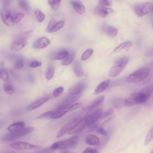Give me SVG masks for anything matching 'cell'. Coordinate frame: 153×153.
<instances>
[{
    "mask_svg": "<svg viewBox=\"0 0 153 153\" xmlns=\"http://www.w3.org/2000/svg\"><path fill=\"white\" fill-rule=\"evenodd\" d=\"M93 53V50L92 49H89L86 50L82 54L81 58L83 61L88 59Z\"/></svg>",
    "mask_w": 153,
    "mask_h": 153,
    "instance_id": "obj_35",
    "label": "cell"
},
{
    "mask_svg": "<svg viewBox=\"0 0 153 153\" xmlns=\"http://www.w3.org/2000/svg\"><path fill=\"white\" fill-rule=\"evenodd\" d=\"M31 31L26 32L17 36L12 42L10 49L14 51H17L25 47L27 44V36Z\"/></svg>",
    "mask_w": 153,
    "mask_h": 153,
    "instance_id": "obj_4",
    "label": "cell"
},
{
    "mask_svg": "<svg viewBox=\"0 0 153 153\" xmlns=\"http://www.w3.org/2000/svg\"><path fill=\"white\" fill-rule=\"evenodd\" d=\"M50 44L49 40L46 37H42L36 40L33 43V47L36 49L44 48Z\"/></svg>",
    "mask_w": 153,
    "mask_h": 153,
    "instance_id": "obj_14",
    "label": "cell"
},
{
    "mask_svg": "<svg viewBox=\"0 0 153 153\" xmlns=\"http://www.w3.org/2000/svg\"><path fill=\"white\" fill-rule=\"evenodd\" d=\"M128 61L129 58L127 56L122 57L118 59L110 69L109 72V76L114 77L119 75L125 67Z\"/></svg>",
    "mask_w": 153,
    "mask_h": 153,
    "instance_id": "obj_5",
    "label": "cell"
},
{
    "mask_svg": "<svg viewBox=\"0 0 153 153\" xmlns=\"http://www.w3.org/2000/svg\"><path fill=\"white\" fill-rule=\"evenodd\" d=\"M114 112V110L112 108H110L108 109L104 112L102 113L100 116L99 120H102L109 116L111 115Z\"/></svg>",
    "mask_w": 153,
    "mask_h": 153,
    "instance_id": "obj_34",
    "label": "cell"
},
{
    "mask_svg": "<svg viewBox=\"0 0 153 153\" xmlns=\"http://www.w3.org/2000/svg\"><path fill=\"white\" fill-rule=\"evenodd\" d=\"M34 130V128L30 126L25 127L21 130L17 132H10L6 134L3 138V140L5 141L13 140L24 136L32 132Z\"/></svg>",
    "mask_w": 153,
    "mask_h": 153,
    "instance_id": "obj_7",
    "label": "cell"
},
{
    "mask_svg": "<svg viewBox=\"0 0 153 153\" xmlns=\"http://www.w3.org/2000/svg\"><path fill=\"white\" fill-rule=\"evenodd\" d=\"M85 142L87 144L91 146H98L100 143L99 139L93 134L88 135L85 138Z\"/></svg>",
    "mask_w": 153,
    "mask_h": 153,
    "instance_id": "obj_22",
    "label": "cell"
},
{
    "mask_svg": "<svg viewBox=\"0 0 153 153\" xmlns=\"http://www.w3.org/2000/svg\"><path fill=\"white\" fill-rule=\"evenodd\" d=\"M103 108L99 107L86 113L83 118L86 125H90L95 123L98 120L102 113Z\"/></svg>",
    "mask_w": 153,
    "mask_h": 153,
    "instance_id": "obj_6",
    "label": "cell"
},
{
    "mask_svg": "<svg viewBox=\"0 0 153 153\" xmlns=\"http://www.w3.org/2000/svg\"><path fill=\"white\" fill-rule=\"evenodd\" d=\"M53 111H47L42 114L41 115L37 117L36 118V119H39L47 117H50L51 115L53 113Z\"/></svg>",
    "mask_w": 153,
    "mask_h": 153,
    "instance_id": "obj_43",
    "label": "cell"
},
{
    "mask_svg": "<svg viewBox=\"0 0 153 153\" xmlns=\"http://www.w3.org/2000/svg\"><path fill=\"white\" fill-rule=\"evenodd\" d=\"M61 1L59 0H48V2L51 8L54 10H56L59 7Z\"/></svg>",
    "mask_w": 153,
    "mask_h": 153,
    "instance_id": "obj_36",
    "label": "cell"
},
{
    "mask_svg": "<svg viewBox=\"0 0 153 153\" xmlns=\"http://www.w3.org/2000/svg\"><path fill=\"white\" fill-rule=\"evenodd\" d=\"M153 91V86L152 85H149L144 88L141 91L145 93H151Z\"/></svg>",
    "mask_w": 153,
    "mask_h": 153,
    "instance_id": "obj_45",
    "label": "cell"
},
{
    "mask_svg": "<svg viewBox=\"0 0 153 153\" xmlns=\"http://www.w3.org/2000/svg\"><path fill=\"white\" fill-rule=\"evenodd\" d=\"M69 53V52L66 50L60 51L56 54L55 58L58 60L64 59L68 56Z\"/></svg>",
    "mask_w": 153,
    "mask_h": 153,
    "instance_id": "obj_28",
    "label": "cell"
},
{
    "mask_svg": "<svg viewBox=\"0 0 153 153\" xmlns=\"http://www.w3.org/2000/svg\"><path fill=\"white\" fill-rule=\"evenodd\" d=\"M81 118H76L73 119L62 127L58 131L57 137H60L64 135L72 129L82 119Z\"/></svg>",
    "mask_w": 153,
    "mask_h": 153,
    "instance_id": "obj_10",
    "label": "cell"
},
{
    "mask_svg": "<svg viewBox=\"0 0 153 153\" xmlns=\"http://www.w3.org/2000/svg\"><path fill=\"white\" fill-rule=\"evenodd\" d=\"M101 29L104 33L111 37L115 36L117 33L118 30L116 28L108 25H102Z\"/></svg>",
    "mask_w": 153,
    "mask_h": 153,
    "instance_id": "obj_17",
    "label": "cell"
},
{
    "mask_svg": "<svg viewBox=\"0 0 153 153\" xmlns=\"http://www.w3.org/2000/svg\"><path fill=\"white\" fill-rule=\"evenodd\" d=\"M153 139V126L147 133L144 142V145H148Z\"/></svg>",
    "mask_w": 153,
    "mask_h": 153,
    "instance_id": "obj_31",
    "label": "cell"
},
{
    "mask_svg": "<svg viewBox=\"0 0 153 153\" xmlns=\"http://www.w3.org/2000/svg\"><path fill=\"white\" fill-rule=\"evenodd\" d=\"M75 56V53L72 51L70 52L68 56L62 62L63 65H68L70 64L73 60Z\"/></svg>",
    "mask_w": 153,
    "mask_h": 153,
    "instance_id": "obj_26",
    "label": "cell"
},
{
    "mask_svg": "<svg viewBox=\"0 0 153 153\" xmlns=\"http://www.w3.org/2000/svg\"><path fill=\"white\" fill-rule=\"evenodd\" d=\"M64 24V22L63 21H61L56 22L54 26L52 29V30L51 33L56 32L63 26Z\"/></svg>",
    "mask_w": 153,
    "mask_h": 153,
    "instance_id": "obj_38",
    "label": "cell"
},
{
    "mask_svg": "<svg viewBox=\"0 0 153 153\" xmlns=\"http://www.w3.org/2000/svg\"><path fill=\"white\" fill-rule=\"evenodd\" d=\"M56 22L53 19H52L50 22L46 29V31L48 33H51L55 24Z\"/></svg>",
    "mask_w": 153,
    "mask_h": 153,
    "instance_id": "obj_42",
    "label": "cell"
},
{
    "mask_svg": "<svg viewBox=\"0 0 153 153\" xmlns=\"http://www.w3.org/2000/svg\"><path fill=\"white\" fill-rule=\"evenodd\" d=\"M86 125V124L84 121L83 118H82L68 133L69 135L78 134L84 128Z\"/></svg>",
    "mask_w": 153,
    "mask_h": 153,
    "instance_id": "obj_19",
    "label": "cell"
},
{
    "mask_svg": "<svg viewBox=\"0 0 153 153\" xmlns=\"http://www.w3.org/2000/svg\"><path fill=\"white\" fill-rule=\"evenodd\" d=\"M132 45V42L129 41L123 42L116 48L113 50L112 53H116L119 52L123 49L127 50Z\"/></svg>",
    "mask_w": 153,
    "mask_h": 153,
    "instance_id": "obj_24",
    "label": "cell"
},
{
    "mask_svg": "<svg viewBox=\"0 0 153 153\" xmlns=\"http://www.w3.org/2000/svg\"><path fill=\"white\" fill-rule=\"evenodd\" d=\"M73 69L75 74L77 76H81L83 74V72L81 64L79 62H75L74 64Z\"/></svg>",
    "mask_w": 153,
    "mask_h": 153,
    "instance_id": "obj_25",
    "label": "cell"
},
{
    "mask_svg": "<svg viewBox=\"0 0 153 153\" xmlns=\"http://www.w3.org/2000/svg\"></svg>",
    "mask_w": 153,
    "mask_h": 153,
    "instance_id": "obj_56",
    "label": "cell"
},
{
    "mask_svg": "<svg viewBox=\"0 0 153 153\" xmlns=\"http://www.w3.org/2000/svg\"><path fill=\"white\" fill-rule=\"evenodd\" d=\"M112 119V117H109L104 122V123H102V125H103L108 123Z\"/></svg>",
    "mask_w": 153,
    "mask_h": 153,
    "instance_id": "obj_51",
    "label": "cell"
},
{
    "mask_svg": "<svg viewBox=\"0 0 153 153\" xmlns=\"http://www.w3.org/2000/svg\"><path fill=\"white\" fill-rule=\"evenodd\" d=\"M0 16L2 21L8 27H12L14 24L13 17L11 15L9 10L5 8L1 10Z\"/></svg>",
    "mask_w": 153,
    "mask_h": 153,
    "instance_id": "obj_12",
    "label": "cell"
},
{
    "mask_svg": "<svg viewBox=\"0 0 153 153\" xmlns=\"http://www.w3.org/2000/svg\"><path fill=\"white\" fill-rule=\"evenodd\" d=\"M70 3L75 10L80 15L83 14L85 12V8L82 3L79 1L72 0Z\"/></svg>",
    "mask_w": 153,
    "mask_h": 153,
    "instance_id": "obj_20",
    "label": "cell"
},
{
    "mask_svg": "<svg viewBox=\"0 0 153 153\" xmlns=\"http://www.w3.org/2000/svg\"><path fill=\"white\" fill-rule=\"evenodd\" d=\"M25 124L23 121H19L10 125L7 130L10 132L14 133L19 131L25 127Z\"/></svg>",
    "mask_w": 153,
    "mask_h": 153,
    "instance_id": "obj_21",
    "label": "cell"
},
{
    "mask_svg": "<svg viewBox=\"0 0 153 153\" xmlns=\"http://www.w3.org/2000/svg\"><path fill=\"white\" fill-rule=\"evenodd\" d=\"M70 105L61 103L56 110L53 111L50 118L52 119L59 118L68 112L71 111Z\"/></svg>",
    "mask_w": 153,
    "mask_h": 153,
    "instance_id": "obj_11",
    "label": "cell"
},
{
    "mask_svg": "<svg viewBox=\"0 0 153 153\" xmlns=\"http://www.w3.org/2000/svg\"><path fill=\"white\" fill-rule=\"evenodd\" d=\"M49 99V97H45L38 100L28 105L27 109L31 110L36 109L45 103Z\"/></svg>",
    "mask_w": 153,
    "mask_h": 153,
    "instance_id": "obj_18",
    "label": "cell"
},
{
    "mask_svg": "<svg viewBox=\"0 0 153 153\" xmlns=\"http://www.w3.org/2000/svg\"><path fill=\"white\" fill-rule=\"evenodd\" d=\"M85 88V85L82 82H79L71 87L69 90V94H80Z\"/></svg>",
    "mask_w": 153,
    "mask_h": 153,
    "instance_id": "obj_15",
    "label": "cell"
},
{
    "mask_svg": "<svg viewBox=\"0 0 153 153\" xmlns=\"http://www.w3.org/2000/svg\"><path fill=\"white\" fill-rule=\"evenodd\" d=\"M96 130L98 133L103 135L106 136L107 135L106 131L102 127H97Z\"/></svg>",
    "mask_w": 153,
    "mask_h": 153,
    "instance_id": "obj_47",
    "label": "cell"
},
{
    "mask_svg": "<svg viewBox=\"0 0 153 153\" xmlns=\"http://www.w3.org/2000/svg\"><path fill=\"white\" fill-rule=\"evenodd\" d=\"M151 11L153 13V4H152L151 5Z\"/></svg>",
    "mask_w": 153,
    "mask_h": 153,
    "instance_id": "obj_53",
    "label": "cell"
},
{
    "mask_svg": "<svg viewBox=\"0 0 153 153\" xmlns=\"http://www.w3.org/2000/svg\"><path fill=\"white\" fill-rule=\"evenodd\" d=\"M55 72V68L54 66L52 65H50L45 73V76L46 79L49 80L53 77Z\"/></svg>",
    "mask_w": 153,
    "mask_h": 153,
    "instance_id": "obj_27",
    "label": "cell"
},
{
    "mask_svg": "<svg viewBox=\"0 0 153 153\" xmlns=\"http://www.w3.org/2000/svg\"><path fill=\"white\" fill-rule=\"evenodd\" d=\"M145 54L146 56H153V46L146 50Z\"/></svg>",
    "mask_w": 153,
    "mask_h": 153,
    "instance_id": "obj_48",
    "label": "cell"
},
{
    "mask_svg": "<svg viewBox=\"0 0 153 153\" xmlns=\"http://www.w3.org/2000/svg\"><path fill=\"white\" fill-rule=\"evenodd\" d=\"M60 153H69L67 150L65 149H62L60 152Z\"/></svg>",
    "mask_w": 153,
    "mask_h": 153,
    "instance_id": "obj_52",
    "label": "cell"
},
{
    "mask_svg": "<svg viewBox=\"0 0 153 153\" xmlns=\"http://www.w3.org/2000/svg\"><path fill=\"white\" fill-rule=\"evenodd\" d=\"M42 65V63L38 61H33L31 62L29 64V66L31 68H35L40 66Z\"/></svg>",
    "mask_w": 153,
    "mask_h": 153,
    "instance_id": "obj_44",
    "label": "cell"
},
{
    "mask_svg": "<svg viewBox=\"0 0 153 153\" xmlns=\"http://www.w3.org/2000/svg\"><path fill=\"white\" fill-rule=\"evenodd\" d=\"M110 82L109 79H107L101 82L95 89L94 94H97L104 91L108 86Z\"/></svg>",
    "mask_w": 153,
    "mask_h": 153,
    "instance_id": "obj_23",
    "label": "cell"
},
{
    "mask_svg": "<svg viewBox=\"0 0 153 153\" xmlns=\"http://www.w3.org/2000/svg\"><path fill=\"white\" fill-rule=\"evenodd\" d=\"M79 137L75 136L54 143L50 147L53 150L65 149L68 148H75L78 142Z\"/></svg>",
    "mask_w": 153,
    "mask_h": 153,
    "instance_id": "obj_2",
    "label": "cell"
},
{
    "mask_svg": "<svg viewBox=\"0 0 153 153\" xmlns=\"http://www.w3.org/2000/svg\"><path fill=\"white\" fill-rule=\"evenodd\" d=\"M113 11V10L111 9L99 6L96 7L94 9V13L102 18L106 17L110 13Z\"/></svg>",
    "mask_w": 153,
    "mask_h": 153,
    "instance_id": "obj_13",
    "label": "cell"
},
{
    "mask_svg": "<svg viewBox=\"0 0 153 153\" xmlns=\"http://www.w3.org/2000/svg\"><path fill=\"white\" fill-rule=\"evenodd\" d=\"M104 100V96L102 95L99 97L93 102L90 106L85 109V111L87 113L99 107L103 102Z\"/></svg>",
    "mask_w": 153,
    "mask_h": 153,
    "instance_id": "obj_16",
    "label": "cell"
},
{
    "mask_svg": "<svg viewBox=\"0 0 153 153\" xmlns=\"http://www.w3.org/2000/svg\"><path fill=\"white\" fill-rule=\"evenodd\" d=\"M35 15L38 21L39 22H43L45 19V14L39 10H36L35 12Z\"/></svg>",
    "mask_w": 153,
    "mask_h": 153,
    "instance_id": "obj_32",
    "label": "cell"
},
{
    "mask_svg": "<svg viewBox=\"0 0 153 153\" xmlns=\"http://www.w3.org/2000/svg\"><path fill=\"white\" fill-rule=\"evenodd\" d=\"M64 88L62 87H59L55 89L53 91V95L55 98L60 96L63 93Z\"/></svg>",
    "mask_w": 153,
    "mask_h": 153,
    "instance_id": "obj_39",
    "label": "cell"
},
{
    "mask_svg": "<svg viewBox=\"0 0 153 153\" xmlns=\"http://www.w3.org/2000/svg\"><path fill=\"white\" fill-rule=\"evenodd\" d=\"M83 153H99L96 149L91 147H88L86 149Z\"/></svg>",
    "mask_w": 153,
    "mask_h": 153,
    "instance_id": "obj_46",
    "label": "cell"
},
{
    "mask_svg": "<svg viewBox=\"0 0 153 153\" xmlns=\"http://www.w3.org/2000/svg\"><path fill=\"white\" fill-rule=\"evenodd\" d=\"M151 153H153V150L151 151Z\"/></svg>",
    "mask_w": 153,
    "mask_h": 153,
    "instance_id": "obj_54",
    "label": "cell"
},
{
    "mask_svg": "<svg viewBox=\"0 0 153 153\" xmlns=\"http://www.w3.org/2000/svg\"><path fill=\"white\" fill-rule=\"evenodd\" d=\"M149 73V70L147 68H140L129 75L126 78V81L129 83H133L140 82L147 78Z\"/></svg>",
    "mask_w": 153,
    "mask_h": 153,
    "instance_id": "obj_3",
    "label": "cell"
},
{
    "mask_svg": "<svg viewBox=\"0 0 153 153\" xmlns=\"http://www.w3.org/2000/svg\"><path fill=\"white\" fill-rule=\"evenodd\" d=\"M55 150L51 149L50 148L48 149H46L40 151L37 153H52Z\"/></svg>",
    "mask_w": 153,
    "mask_h": 153,
    "instance_id": "obj_49",
    "label": "cell"
},
{
    "mask_svg": "<svg viewBox=\"0 0 153 153\" xmlns=\"http://www.w3.org/2000/svg\"><path fill=\"white\" fill-rule=\"evenodd\" d=\"M151 94L141 91L133 93L125 100L124 104L127 106H131L143 103L149 98Z\"/></svg>",
    "mask_w": 153,
    "mask_h": 153,
    "instance_id": "obj_1",
    "label": "cell"
},
{
    "mask_svg": "<svg viewBox=\"0 0 153 153\" xmlns=\"http://www.w3.org/2000/svg\"><path fill=\"white\" fill-rule=\"evenodd\" d=\"M4 91L8 94H12L14 92V88L13 86L9 84L5 85L4 87Z\"/></svg>",
    "mask_w": 153,
    "mask_h": 153,
    "instance_id": "obj_37",
    "label": "cell"
},
{
    "mask_svg": "<svg viewBox=\"0 0 153 153\" xmlns=\"http://www.w3.org/2000/svg\"><path fill=\"white\" fill-rule=\"evenodd\" d=\"M11 1L10 0H4L2 2L3 5L4 6L8 5L10 4Z\"/></svg>",
    "mask_w": 153,
    "mask_h": 153,
    "instance_id": "obj_50",
    "label": "cell"
},
{
    "mask_svg": "<svg viewBox=\"0 0 153 153\" xmlns=\"http://www.w3.org/2000/svg\"><path fill=\"white\" fill-rule=\"evenodd\" d=\"M152 4L148 2L137 3L134 6L133 10L137 16H143L151 11Z\"/></svg>",
    "mask_w": 153,
    "mask_h": 153,
    "instance_id": "obj_8",
    "label": "cell"
},
{
    "mask_svg": "<svg viewBox=\"0 0 153 153\" xmlns=\"http://www.w3.org/2000/svg\"><path fill=\"white\" fill-rule=\"evenodd\" d=\"M24 65V61L23 59L21 57L18 58L15 62L14 64V68L17 69H20L23 68Z\"/></svg>",
    "mask_w": 153,
    "mask_h": 153,
    "instance_id": "obj_30",
    "label": "cell"
},
{
    "mask_svg": "<svg viewBox=\"0 0 153 153\" xmlns=\"http://www.w3.org/2000/svg\"><path fill=\"white\" fill-rule=\"evenodd\" d=\"M10 146L14 149L19 150L36 149L40 148L41 146L23 141H16L11 143Z\"/></svg>",
    "mask_w": 153,
    "mask_h": 153,
    "instance_id": "obj_9",
    "label": "cell"
},
{
    "mask_svg": "<svg viewBox=\"0 0 153 153\" xmlns=\"http://www.w3.org/2000/svg\"><path fill=\"white\" fill-rule=\"evenodd\" d=\"M19 6L26 11H29L30 9V5L28 2L25 0H19L18 1Z\"/></svg>",
    "mask_w": 153,
    "mask_h": 153,
    "instance_id": "obj_29",
    "label": "cell"
},
{
    "mask_svg": "<svg viewBox=\"0 0 153 153\" xmlns=\"http://www.w3.org/2000/svg\"><path fill=\"white\" fill-rule=\"evenodd\" d=\"M23 14L21 13H18L15 14L13 16L14 23H18L23 18Z\"/></svg>",
    "mask_w": 153,
    "mask_h": 153,
    "instance_id": "obj_41",
    "label": "cell"
},
{
    "mask_svg": "<svg viewBox=\"0 0 153 153\" xmlns=\"http://www.w3.org/2000/svg\"><path fill=\"white\" fill-rule=\"evenodd\" d=\"M9 73L8 71L4 69H1L0 70V77L4 82H6L8 78Z\"/></svg>",
    "mask_w": 153,
    "mask_h": 153,
    "instance_id": "obj_33",
    "label": "cell"
},
{
    "mask_svg": "<svg viewBox=\"0 0 153 153\" xmlns=\"http://www.w3.org/2000/svg\"><path fill=\"white\" fill-rule=\"evenodd\" d=\"M99 6L107 7L111 6L112 5L111 1L108 0H100L99 1Z\"/></svg>",
    "mask_w": 153,
    "mask_h": 153,
    "instance_id": "obj_40",
    "label": "cell"
},
{
    "mask_svg": "<svg viewBox=\"0 0 153 153\" xmlns=\"http://www.w3.org/2000/svg\"></svg>",
    "mask_w": 153,
    "mask_h": 153,
    "instance_id": "obj_55",
    "label": "cell"
}]
</instances>
